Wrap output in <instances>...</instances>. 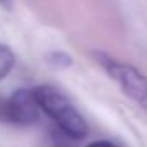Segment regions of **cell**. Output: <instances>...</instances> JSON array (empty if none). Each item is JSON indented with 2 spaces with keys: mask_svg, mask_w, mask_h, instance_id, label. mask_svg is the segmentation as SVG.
<instances>
[{
  "mask_svg": "<svg viewBox=\"0 0 147 147\" xmlns=\"http://www.w3.org/2000/svg\"><path fill=\"white\" fill-rule=\"evenodd\" d=\"M33 94L38 102V107L47 113L66 135L73 138H83L87 135L88 126L85 118L78 113V109L71 104V100L64 94L49 85L33 88Z\"/></svg>",
  "mask_w": 147,
  "mask_h": 147,
  "instance_id": "cell-1",
  "label": "cell"
},
{
  "mask_svg": "<svg viewBox=\"0 0 147 147\" xmlns=\"http://www.w3.org/2000/svg\"><path fill=\"white\" fill-rule=\"evenodd\" d=\"M99 61H100V66L109 73V76L119 83V87L128 97H131L133 100L147 107V78L140 71H137L130 64L118 62L102 54L99 55Z\"/></svg>",
  "mask_w": 147,
  "mask_h": 147,
  "instance_id": "cell-2",
  "label": "cell"
},
{
  "mask_svg": "<svg viewBox=\"0 0 147 147\" xmlns=\"http://www.w3.org/2000/svg\"><path fill=\"white\" fill-rule=\"evenodd\" d=\"M38 102L33 90L19 88L5 99V121L14 125H31L38 119Z\"/></svg>",
  "mask_w": 147,
  "mask_h": 147,
  "instance_id": "cell-3",
  "label": "cell"
},
{
  "mask_svg": "<svg viewBox=\"0 0 147 147\" xmlns=\"http://www.w3.org/2000/svg\"><path fill=\"white\" fill-rule=\"evenodd\" d=\"M14 67V54L7 45L0 43V80H4Z\"/></svg>",
  "mask_w": 147,
  "mask_h": 147,
  "instance_id": "cell-4",
  "label": "cell"
},
{
  "mask_svg": "<svg viewBox=\"0 0 147 147\" xmlns=\"http://www.w3.org/2000/svg\"><path fill=\"white\" fill-rule=\"evenodd\" d=\"M87 147H119V145H116V144H113V142H109V140H99V142L88 144Z\"/></svg>",
  "mask_w": 147,
  "mask_h": 147,
  "instance_id": "cell-5",
  "label": "cell"
},
{
  "mask_svg": "<svg viewBox=\"0 0 147 147\" xmlns=\"http://www.w3.org/2000/svg\"><path fill=\"white\" fill-rule=\"evenodd\" d=\"M0 121H5V99L0 97Z\"/></svg>",
  "mask_w": 147,
  "mask_h": 147,
  "instance_id": "cell-6",
  "label": "cell"
},
{
  "mask_svg": "<svg viewBox=\"0 0 147 147\" xmlns=\"http://www.w3.org/2000/svg\"><path fill=\"white\" fill-rule=\"evenodd\" d=\"M0 2H5V0H0Z\"/></svg>",
  "mask_w": 147,
  "mask_h": 147,
  "instance_id": "cell-7",
  "label": "cell"
}]
</instances>
